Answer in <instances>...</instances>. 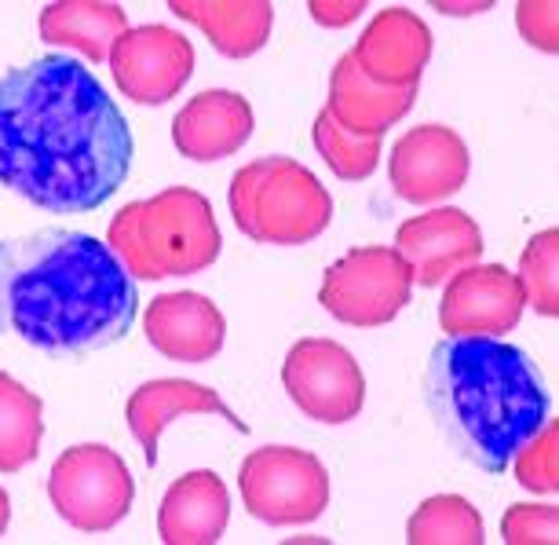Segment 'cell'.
Instances as JSON below:
<instances>
[{"label": "cell", "instance_id": "21", "mask_svg": "<svg viewBox=\"0 0 559 545\" xmlns=\"http://www.w3.org/2000/svg\"><path fill=\"white\" fill-rule=\"evenodd\" d=\"M37 26L48 45L73 48L88 62H103L110 59L114 40L129 29V15L110 0H56L45 4Z\"/></svg>", "mask_w": 559, "mask_h": 545}, {"label": "cell", "instance_id": "16", "mask_svg": "<svg viewBox=\"0 0 559 545\" xmlns=\"http://www.w3.org/2000/svg\"><path fill=\"white\" fill-rule=\"evenodd\" d=\"M183 414H216L238 428V433H249L246 422H238V414L219 400L213 388L187 381V377H157V381L140 384L129 395V406H124V422H129V433L135 436V443L143 447L146 465H157V447H162V433L176 417Z\"/></svg>", "mask_w": 559, "mask_h": 545}, {"label": "cell", "instance_id": "17", "mask_svg": "<svg viewBox=\"0 0 559 545\" xmlns=\"http://www.w3.org/2000/svg\"><path fill=\"white\" fill-rule=\"evenodd\" d=\"M257 132V118L246 96L227 88H209L173 118V143L191 162H219L238 154Z\"/></svg>", "mask_w": 559, "mask_h": 545}, {"label": "cell", "instance_id": "18", "mask_svg": "<svg viewBox=\"0 0 559 545\" xmlns=\"http://www.w3.org/2000/svg\"><path fill=\"white\" fill-rule=\"evenodd\" d=\"M230 523L227 484L209 469L179 476L157 509V534L165 545H213Z\"/></svg>", "mask_w": 559, "mask_h": 545}, {"label": "cell", "instance_id": "7", "mask_svg": "<svg viewBox=\"0 0 559 545\" xmlns=\"http://www.w3.org/2000/svg\"><path fill=\"white\" fill-rule=\"evenodd\" d=\"M414 271L395 246H358L325 268L319 304L344 327H388L409 304Z\"/></svg>", "mask_w": 559, "mask_h": 545}, {"label": "cell", "instance_id": "23", "mask_svg": "<svg viewBox=\"0 0 559 545\" xmlns=\"http://www.w3.org/2000/svg\"><path fill=\"white\" fill-rule=\"evenodd\" d=\"M409 545H483L487 528H483L479 509L461 495H431L417 506L406 523Z\"/></svg>", "mask_w": 559, "mask_h": 545}, {"label": "cell", "instance_id": "11", "mask_svg": "<svg viewBox=\"0 0 559 545\" xmlns=\"http://www.w3.org/2000/svg\"><path fill=\"white\" fill-rule=\"evenodd\" d=\"M526 308V293L520 275L504 264H468L447 279V293L439 304V327L450 337L479 333V337H501L520 327Z\"/></svg>", "mask_w": 559, "mask_h": 545}, {"label": "cell", "instance_id": "15", "mask_svg": "<svg viewBox=\"0 0 559 545\" xmlns=\"http://www.w3.org/2000/svg\"><path fill=\"white\" fill-rule=\"evenodd\" d=\"M146 341L173 363H209L227 341V319L202 293H162L143 316Z\"/></svg>", "mask_w": 559, "mask_h": 545}, {"label": "cell", "instance_id": "8", "mask_svg": "<svg viewBox=\"0 0 559 545\" xmlns=\"http://www.w3.org/2000/svg\"><path fill=\"white\" fill-rule=\"evenodd\" d=\"M238 487L249 517L271 528L311 523L330 506V476L311 450L260 447L241 461Z\"/></svg>", "mask_w": 559, "mask_h": 545}, {"label": "cell", "instance_id": "2", "mask_svg": "<svg viewBox=\"0 0 559 545\" xmlns=\"http://www.w3.org/2000/svg\"><path fill=\"white\" fill-rule=\"evenodd\" d=\"M140 293L107 242L34 230L0 242V330L51 355H84L132 330Z\"/></svg>", "mask_w": 559, "mask_h": 545}, {"label": "cell", "instance_id": "14", "mask_svg": "<svg viewBox=\"0 0 559 545\" xmlns=\"http://www.w3.org/2000/svg\"><path fill=\"white\" fill-rule=\"evenodd\" d=\"M355 67L381 88H417L431 59V29L409 8H381L347 51Z\"/></svg>", "mask_w": 559, "mask_h": 545}, {"label": "cell", "instance_id": "13", "mask_svg": "<svg viewBox=\"0 0 559 545\" xmlns=\"http://www.w3.org/2000/svg\"><path fill=\"white\" fill-rule=\"evenodd\" d=\"M395 253L414 271V282L425 289L442 286L461 268L479 264L483 257V230L464 209H431L399 227Z\"/></svg>", "mask_w": 559, "mask_h": 545}, {"label": "cell", "instance_id": "3", "mask_svg": "<svg viewBox=\"0 0 559 545\" xmlns=\"http://www.w3.org/2000/svg\"><path fill=\"white\" fill-rule=\"evenodd\" d=\"M425 400L447 443L483 473H504L515 450L545 428L552 406L526 352L479 333L436 344Z\"/></svg>", "mask_w": 559, "mask_h": 545}, {"label": "cell", "instance_id": "26", "mask_svg": "<svg viewBox=\"0 0 559 545\" xmlns=\"http://www.w3.org/2000/svg\"><path fill=\"white\" fill-rule=\"evenodd\" d=\"M556 439H559V425L545 422L542 433L531 436L520 450H515L512 473H515V479H520V487H526L531 495H556V490H559Z\"/></svg>", "mask_w": 559, "mask_h": 545}, {"label": "cell", "instance_id": "10", "mask_svg": "<svg viewBox=\"0 0 559 545\" xmlns=\"http://www.w3.org/2000/svg\"><path fill=\"white\" fill-rule=\"evenodd\" d=\"M110 73L118 88L140 107L176 99L194 73V48L183 34L157 23L129 26L110 48Z\"/></svg>", "mask_w": 559, "mask_h": 545}, {"label": "cell", "instance_id": "24", "mask_svg": "<svg viewBox=\"0 0 559 545\" xmlns=\"http://www.w3.org/2000/svg\"><path fill=\"white\" fill-rule=\"evenodd\" d=\"M314 146H319L322 162L347 183H358L366 176H373L377 162H381V140H366V135L344 132L341 125L330 118V110H322L314 118Z\"/></svg>", "mask_w": 559, "mask_h": 545}, {"label": "cell", "instance_id": "20", "mask_svg": "<svg viewBox=\"0 0 559 545\" xmlns=\"http://www.w3.org/2000/svg\"><path fill=\"white\" fill-rule=\"evenodd\" d=\"M168 12L202 29L209 45L227 59L257 56L274 26L271 0H173Z\"/></svg>", "mask_w": 559, "mask_h": 545}, {"label": "cell", "instance_id": "12", "mask_svg": "<svg viewBox=\"0 0 559 545\" xmlns=\"http://www.w3.org/2000/svg\"><path fill=\"white\" fill-rule=\"evenodd\" d=\"M468 146L447 125H417L395 140L388 176L395 194L409 205H431L457 194L468 180Z\"/></svg>", "mask_w": 559, "mask_h": 545}, {"label": "cell", "instance_id": "25", "mask_svg": "<svg viewBox=\"0 0 559 545\" xmlns=\"http://www.w3.org/2000/svg\"><path fill=\"white\" fill-rule=\"evenodd\" d=\"M556 271H559V230L548 227L526 242L523 257H520V286L526 293V304L545 319L559 316Z\"/></svg>", "mask_w": 559, "mask_h": 545}, {"label": "cell", "instance_id": "28", "mask_svg": "<svg viewBox=\"0 0 559 545\" xmlns=\"http://www.w3.org/2000/svg\"><path fill=\"white\" fill-rule=\"evenodd\" d=\"M556 12L559 8L552 4V0H520L515 4V26H520V34L526 45L542 48L548 51V56H556L559 51V34H556Z\"/></svg>", "mask_w": 559, "mask_h": 545}, {"label": "cell", "instance_id": "19", "mask_svg": "<svg viewBox=\"0 0 559 545\" xmlns=\"http://www.w3.org/2000/svg\"><path fill=\"white\" fill-rule=\"evenodd\" d=\"M417 88H381L355 67L352 56H341L330 73V118L344 132L381 140L395 121L414 110Z\"/></svg>", "mask_w": 559, "mask_h": 545}, {"label": "cell", "instance_id": "4", "mask_svg": "<svg viewBox=\"0 0 559 545\" xmlns=\"http://www.w3.org/2000/svg\"><path fill=\"white\" fill-rule=\"evenodd\" d=\"M107 246L132 279H183L213 268L224 235L205 194L194 187H165L146 202H129L110 220Z\"/></svg>", "mask_w": 559, "mask_h": 545}, {"label": "cell", "instance_id": "27", "mask_svg": "<svg viewBox=\"0 0 559 545\" xmlns=\"http://www.w3.org/2000/svg\"><path fill=\"white\" fill-rule=\"evenodd\" d=\"M559 509L556 506H512L501 520V538L509 545H556Z\"/></svg>", "mask_w": 559, "mask_h": 545}, {"label": "cell", "instance_id": "1", "mask_svg": "<svg viewBox=\"0 0 559 545\" xmlns=\"http://www.w3.org/2000/svg\"><path fill=\"white\" fill-rule=\"evenodd\" d=\"M132 129L96 73L45 56L0 78V187L48 213H92L129 180Z\"/></svg>", "mask_w": 559, "mask_h": 545}, {"label": "cell", "instance_id": "30", "mask_svg": "<svg viewBox=\"0 0 559 545\" xmlns=\"http://www.w3.org/2000/svg\"><path fill=\"white\" fill-rule=\"evenodd\" d=\"M8 523H12V498H8V490L0 487V534L8 531Z\"/></svg>", "mask_w": 559, "mask_h": 545}, {"label": "cell", "instance_id": "5", "mask_svg": "<svg viewBox=\"0 0 559 545\" xmlns=\"http://www.w3.org/2000/svg\"><path fill=\"white\" fill-rule=\"evenodd\" d=\"M227 202L241 235L267 246H308L333 220V198L319 176L278 154L241 165Z\"/></svg>", "mask_w": 559, "mask_h": 545}, {"label": "cell", "instance_id": "9", "mask_svg": "<svg viewBox=\"0 0 559 545\" xmlns=\"http://www.w3.org/2000/svg\"><path fill=\"white\" fill-rule=\"evenodd\" d=\"M282 384L297 411L311 422H355L366 403V377L355 355L330 337H304L282 363Z\"/></svg>", "mask_w": 559, "mask_h": 545}, {"label": "cell", "instance_id": "29", "mask_svg": "<svg viewBox=\"0 0 559 545\" xmlns=\"http://www.w3.org/2000/svg\"><path fill=\"white\" fill-rule=\"evenodd\" d=\"M308 12L314 15V23H322V26H347L366 12V0H352V4H325V0H311Z\"/></svg>", "mask_w": 559, "mask_h": 545}, {"label": "cell", "instance_id": "6", "mask_svg": "<svg viewBox=\"0 0 559 545\" xmlns=\"http://www.w3.org/2000/svg\"><path fill=\"white\" fill-rule=\"evenodd\" d=\"M51 509L73 531H110L132 512L135 484L118 450L103 443H81L62 450L48 473Z\"/></svg>", "mask_w": 559, "mask_h": 545}, {"label": "cell", "instance_id": "22", "mask_svg": "<svg viewBox=\"0 0 559 545\" xmlns=\"http://www.w3.org/2000/svg\"><path fill=\"white\" fill-rule=\"evenodd\" d=\"M45 403L40 395L0 370V473H19L40 454Z\"/></svg>", "mask_w": 559, "mask_h": 545}]
</instances>
